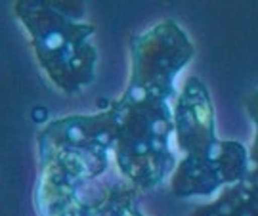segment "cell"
Listing matches in <instances>:
<instances>
[{
  "mask_svg": "<svg viewBox=\"0 0 258 216\" xmlns=\"http://www.w3.org/2000/svg\"><path fill=\"white\" fill-rule=\"evenodd\" d=\"M176 86L128 79L117 102V138L113 159L119 174L144 191L157 188L178 165L172 151Z\"/></svg>",
  "mask_w": 258,
  "mask_h": 216,
  "instance_id": "3",
  "label": "cell"
},
{
  "mask_svg": "<svg viewBox=\"0 0 258 216\" xmlns=\"http://www.w3.org/2000/svg\"><path fill=\"white\" fill-rule=\"evenodd\" d=\"M38 65L65 96L84 92L96 79L98 50L94 27L81 2L21 0L14 4Z\"/></svg>",
  "mask_w": 258,
  "mask_h": 216,
  "instance_id": "4",
  "label": "cell"
},
{
  "mask_svg": "<svg viewBox=\"0 0 258 216\" xmlns=\"http://www.w3.org/2000/svg\"><path fill=\"white\" fill-rule=\"evenodd\" d=\"M174 136L184 153L170 178L176 197H211L249 176V150L241 141L216 136L211 94L197 77H189L178 92Z\"/></svg>",
  "mask_w": 258,
  "mask_h": 216,
  "instance_id": "2",
  "label": "cell"
},
{
  "mask_svg": "<svg viewBox=\"0 0 258 216\" xmlns=\"http://www.w3.org/2000/svg\"><path fill=\"white\" fill-rule=\"evenodd\" d=\"M117 138V111L63 117L38 134V182L35 207L38 216H100L109 189V172Z\"/></svg>",
  "mask_w": 258,
  "mask_h": 216,
  "instance_id": "1",
  "label": "cell"
},
{
  "mask_svg": "<svg viewBox=\"0 0 258 216\" xmlns=\"http://www.w3.org/2000/svg\"><path fill=\"white\" fill-rule=\"evenodd\" d=\"M189 216H258V184L245 178L228 186L212 203L197 207Z\"/></svg>",
  "mask_w": 258,
  "mask_h": 216,
  "instance_id": "5",
  "label": "cell"
},
{
  "mask_svg": "<svg viewBox=\"0 0 258 216\" xmlns=\"http://www.w3.org/2000/svg\"><path fill=\"white\" fill-rule=\"evenodd\" d=\"M138 189L120 178L109 189L100 216H146L138 207Z\"/></svg>",
  "mask_w": 258,
  "mask_h": 216,
  "instance_id": "6",
  "label": "cell"
},
{
  "mask_svg": "<svg viewBox=\"0 0 258 216\" xmlns=\"http://www.w3.org/2000/svg\"><path fill=\"white\" fill-rule=\"evenodd\" d=\"M247 105V113H249L252 126H254V138H252V148L249 150V176L250 182L258 184V90L245 100Z\"/></svg>",
  "mask_w": 258,
  "mask_h": 216,
  "instance_id": "7",
  "label": "cell"
}]
</instances>
